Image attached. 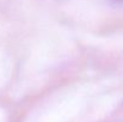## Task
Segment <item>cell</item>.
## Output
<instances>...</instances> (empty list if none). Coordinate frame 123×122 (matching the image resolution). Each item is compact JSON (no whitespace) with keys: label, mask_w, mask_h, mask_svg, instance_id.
I'll list each match as a JSON object with an SVG mask.
<instances>
[{"label":"cell","mask_w":123,"mask_h":122,"mask_svg":"<svg viewBox=\"0 0 123 122\" xmlns=\"http://www.w3.org/2000/svg\"><path fill=\"white\" fill-rule=\"evenodd\" d=\"M115 1H122V0H115Z\"/></svg>","instance_id":"cell-1"},{"label":"cell","mask_w":123,"mask_h":122,"mask_svg":"<svg viewBox=\"0 0 123 122\" xmlns=\"http://www.w3.org/2000/svg\"><path fill=\"white\" fill-rule=\"evenodd\" d=\"M56 1H63V0H56Z\"/></svg>","instance_id":"cell-2"}]
</instances>
